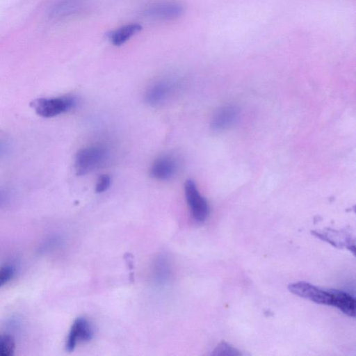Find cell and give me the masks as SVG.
<instances>
[{"instance_id":"cell-1","label":"cell","mask_w":356,"mask_h":356,"mask_svg":"<svg viewBox=\"0 0 356 356\" xmlns=\"http://www.w3.org/2000/svg\"><path fill=\"white\" fill-rule=\"evenodd\" d=\"M104 145L95 144L81 148L76 153L74 168L78 175H86L102 165L108 156Z\"/></svg>"},{"instance_id":"cell-2","label":"cell","mask_w":356,"mask_h":356,"mask_svg":"<svg viewBox=\"0 0 356 356\" xmlns=\"http://www.w3.org/2000/svg\"><path fill=\"white\" fill-rule=\"evenodd\" d=\"M76 100L70 96L40 98L31 103L35 113L43 118H52L67 112L74 107Z\"/></svg>"},{"instance_id":"cell-3","label":"cell","mask_w":356,"mask_h":356,"mask_svg":"<svg viewBox=\"0 0 356 356\" xmlns=\"http://www.w3.org/2000/svg\"><path fill=\"white\" fill-rule=\"evenodd\" d=\"M179 87L178 81L172 78H163L155 81L145 91V102L152 106H160L174 96Z\"/></svg>"},{"instance_id":"cell-4","label":"cell","mask_w":356,"mask_h":356,"mask_svg":"<svg viewBox=\"0 0 356 356\" xmlns=\"http://www.w3.org/2000/svg\"><path fill=\"white\" fill-rule=\"evenodd\" d=\"M184 193L193 218L197 222H204L209 215V205L193 180L185 182Z\"/></svg>"},{"instance_id":"cell-5","label":"cell","mask_w":356,"mask_h":356,"mask_svg":"<svg viewBox=\"0 0 356 356\" xmlns=\"http://www.w3.org/2000/svg\"><path fill=\"white\" fill-rule=\"evenodd\" d=\"M184 12V6L173 0H162L152 3L144 10L145 15L148 17L159 20L176 19Z\"/></svg>"},{"instance_id":"cell-6","label":"cell","mask_w":356,"mask_h":356,"mask_svg":"<svg viewBox=\"0 0 356 356\" xmlns=\"http://www.w3.org/2000/svg\"><path fill=\"white\" fill-rule=\"evenodd\" d=\"M289 290L295 295L309 299L316 303L330 305L332 293L306 282H298L289 285Z\"/></svg>"},{"instance_id":"cell-7","label":"cell","mask_w":356,"mask_h":356,"mask_svg":"<svg viewBox=\"0 0 356 356\" xmlns=\"http://www.w3.org/2000/svg\"><path fill=\"white\" fill-rule=\"evenodd\" d=\"M179 163L176 157L165 154L156 159L151 165L150 175L157 180H168L175 175Z\"/></svg>"},{"instance_id":"cell-8","label":"cell","mask_w":356,"mask_h":356,"mask_svg":"<svg viewBox=\"0 0 356 356\" xmlns=\"http://www.w3.org/2000/svg\"><path fill=\"white\" fill-rule=\"evenodd\" d=\"M93 330L90 323L84 318H76L73 323L69 332L66 349L72 351L79 341H88L92 339Z\"/></svg>"},{"instance_id":"cell-9","label":"cell","mask_w":356,"mask_h":356,"mask_svg":"<svg viewBox=\"0 0 356 356\" xmlns=\"http://www.w3.org/2000/svg\"><path fill=\"white\" fill-rule=\"evenodd\" d=\"M87 0H59L49 10V16L55 19L68 17L80 12Z\"/></svg>"},{"instance_id":"cell-10","label":"cell","mask_w":356,"mask_h":356,"mask_svg":"<svg viewBox=\"0 0 356 356\" xmlns=\"http://www.w3.org/2000/svg\"><path fill=\"white\" fill-rule=\"evenodd\" d=\"M239 116V109L233 105L225 106L216 111L213 115L211 127L213 130H223L236 122Z\"/></svg>"},{"instance_id":"cell-11","label":"cell","mask_w":356,"mask_h":356,"mask_svg":"<svg viewBox=\"0 0 356 356\" xmlns=\"http://www.w3.org/2000/svg\"><path fill=\"white\" fill-rule=\"evenodd\" d=\"M330 291L332 293L330 305L336 307L346 315L354 317L355 316V298L341 291L334 289Z\"/></svg>"},{"instance_id":"cell-12","label":"cell","mask_w":356,"mask_h":356,"mask_svg":"<svg viewBox=\"0 0 356 356\" xmlns=\"http://www.w3.org/2000/svg\"><path fill=\"white\" fill-rule=\"evenodd\" d=\"M141 29L142 26L139 24L124 25L109 34L110 40L114 45L120 46Z\"/></svg>"},{"instance_id":"cell-13","label":"cell","mask_w":356,"mask_h":356,"mask_svg":"<svg viewBox=\"0 0 356 356\" xmlns=\"http://www.w3.org/2000/svg\"><path fill=\"white\" fill-rule=\"evenodd\" d=\"M15 349L13 337L9 334H0V356H10Z\"/></svg>"},{"instance_id":"cell-14","label":"cell","mask_w":356,"mask_h":356,"mask_svg":"<svg viewBox=\"0 0 356 356\" xmlns=\"http://www.w3.org/2000/svg\"><path fill=\"white\" fill-rule=\"evenodd\" d=\"M15 273V268L12 265H5L0 268V287L9 282Z\"/></svg>"},{"instance_id":"cell-15","label":"cell","mask_w":356,"mask_h":356,"mask_svg":"<svg viewBox=\"0 0 356 356\" xmlns=\"http://www.w3.org/2000/svg\"><path fill=\"white\" fill-rule=\"evenodd\" d=\"M111 177L108 175H102L96 184L95 191L98 193L106 191L111 185Z\"/></svg>"},{"instance_id":"cell-16","label":"cell","mask_w":356,"mask_h":356,"mask_svg":"<svg viewBox=\"0 0 356 356\" xmlns=\"http://www.w3.org/2000/svg\"><path fill=\"white\" fill-rule=\"evenodd\" d=\"M225 352L227 355H240L238 352L234 350V348H232L231 346H228L227 344L225 343H222L221 344L218 345L216 348L213 350V353L212 355H225Z\"/></svg>"},{"instance_id":"cell-17","label":"cell","mask_w":356,"mask_h":356,"mask_svg":"<svg viewBox=\"0 0 356 356\" xmlns=\"http://www.w3.org/2000/svg\"><path fill=\"white\" fill-rule=\"evenodd\" d=\"M8 148L7 145L3 141L0 140V156L7 152Z\"/></svg>"},{"instance_id":"cell-18","label":"cell","mask_w":356,"mask_h":356,"mask_svg":"<svg viewBox=\"0 0 356 356\" xmlns=\"http://www.w3.org/2000/svg\"><path fill=\"white\" fill-rule=\"evenodd\" d=\"M6 196L4 193L0 189V207L4 203Z\"/></svg>"}]
</instances>
